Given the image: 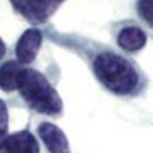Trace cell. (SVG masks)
<instances>
[{
    "label": "cell",
    "instance_id": "cell-12",
    "mask_svg": "<svg viewBox=\"0 0 153 153\" xmlns=\"http://www.w3.org/2000/svg\"><path fill=\"white\" fill-rule=\"evenodd\" d=\"M60 2H63V0H60Z\"/></svg>",
    "mask_w": 153,
    "mask_h": 153
},
{
    "label": "cell",
    "instance_id": "cell-5",
    "mask_svg": "<svg viewBox=\"0 0 153 153\" xmlns=\"http://www.w3.org/2000/svg\"><path fill=\"white\" fill-rule=\"evenodd\" d=\"M41 43H43V33L39 29L31 27L27 31H24L16 43V49H14L16 60L24 66L31 65L41 49Z\"/></svg>",
    "mask_w": 153,
    "mask_h": 153
},
{
    "label": "cell",
    "instance_id": "cell-4",
    "mask_svg": "<svg viewBox=\"0 0 153 153\" xmlns=\"http://www.w3.org/2000/svg\"><path fill=\"white\" fill-rule=\"evenodd\" d=\"M10 4L14 10L31 24H44L58 10L61 2L60 0H10Z\"/></svg>",
    "mask_w": 153,
    "mask_h": 153
},
{
    "label": "cell",
    "instance_id": "cell-9",
    "mask_svg": "<svg viewBox=\"0 0 153 153\" xmlns=\"http://www.w3.org/2000/svg\"><path fill=\"white\" fill-rule=\"evenodd\" d=\"M134 12L138 21L153 38V0H134Z\"/></svg>",
    "mask_w": 153,
    "mask_h": 153
},
{
    "label": "cell",
    "instance_id": "cell-8",
    "mask_svg": "<svg viewBox=\"0 0 153 153\" xmlns=\"http://www.w3.org/2000/svg\"><path fill=\"white\" fill-rule=\"evenodd\" d=\"M26 66L21 65L17 60L4 61L0 65V90L4 92H16L19 90Z\"/></svg>",
    "mask_w": 153,
    "mask_h": 153
},
{
    "label": "cell",
    "instance_id": "cell-3",
    "mask_svg": "<svg viewBox=\"0 0 153 153\" xmlns=\"http://www.w3.org/2000/svg\"><path fill=\"white\" fill-rule=\"evenodd\" d=\"M112 38L117 48L126 55H136L146 46L148 36L141 24L133 19L119 21L112 26Z\"/></svg>",
    "mask_w": 153,
    "mask_h": 153
},
{
    "label": "cell",
    "instance_id": "cell-11",
    "mask_svg": "<svg viewBox=\"0 0 153 153\" xmlns=\"http://www.w3.org/2000/svg\"><path fill=\"white\" fill-rule=\"evenodd\" d=\"M5 53H7V46H5V43L2 41V38H0V60L5 58Z\"/></svg>",
    "mask_w": 153,
    "mask_h": 153
},
{
    "label": "cell",
    "instance_id": "cell-10",
    "mask_svg": "<svg viewBox=\"0 0 153 153\" xmlns=\"http://www.w3.org/2000/svg\"><path fill=\"white\" fill-rule=\"evenodd\" d=\"M9 136V109L7 104L0 99V145Z\"/></svg>",
    "mask_w": 153,
    "mask_h": 153
},
{
    "label": "cell",
    "instance_id": "cell-1",
    "mask_svg": "<svg viewBox=\"0 0 153 153\" xmlns=\"http://www.w3.org/2000/svg\"><path fill=\"white\" fill-rule=\"evenodd\" d=\"M49 38L87 61L92 75L105 92L121 99H138L145 95L148 76L126 53L78 34L51 33Z\"/></svg>",
    "mask_w": 153,
    "mask_h": 153
},
{
    "label": "cell",
    "instance_id": "cell-2",
    "mask_svg": "<svg viewBox=\"0 0 153 153\" xmlns=\"http://www.w3.org/2000/svg\"><path fill=\"white\" fill-rule=\"evenodd\" d=\"M17 92L24 105L36 114H44L49 117H60L63 114V100L58 90L46 78V75L36 68H24Z\"/></svg>",
    "mask_w": 153,
    "mask_h": 153
},
{
    "label": "cell",
    "instance_id": "cell-7",
    "mask_svg": "<svg viewBox=\"0 0 153 153\" xmlns=\"http://www.w3.org/2000/svg\"><path fill=\"white\" fill-rule=\"evenodd\" d=\"M39 141L29 129L12 133L0 145V153H39Z\"/></svg>",
    "mask_w": 153,
    "mask_h": 153
},
{
    "label": "cell",
    "instance_id": "cell-6",
    "mask_svg": "<svg viewBox=\"0 0 153 153\" xmlns=\"http://www.w3.org/2000/svg\"><path fill=\"white\" fill-rule=\"evenodd\" d=\"M38 136L43 141L48 153H70V145L60 126L55 123H39L38 124Z\"/></svg>",
    "mask_w": 153,
    "mask_h": 153
}]
</instances>
